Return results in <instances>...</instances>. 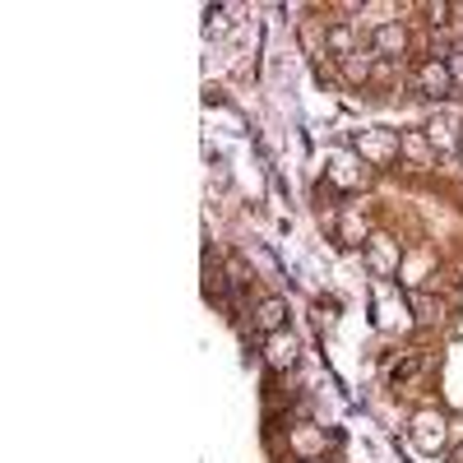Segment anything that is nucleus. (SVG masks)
Masks as SVG:
<instances>
[{"label":"nucleus","instance_id":"obj_7","mask_svg":"<svg viewBox=\"0 0 463 463\" xmlns=\"http://www.w3.org/2000/svg\"><path fill=\"white\" fill-rule=\"evenodd\" d=\"M454 463H463V445H459V450H454Z\"/></svg>","mask_w":463,"mask_h":463},{"label":"nucleus","instance_id":"obj_6","mask_svg":"<svg viewBox=\"0 0 463 463\" xmlns=\"http://www.w3.org/2000/svg\"><path fill=\"white\" fill-rule=\"evenodd\" d=\"M445 66H450V79H454V84H463V47H454V51L445 56Z\"/></svg>","mask_w":463,"mask_h":463},{"label":"nucleus","instance_id":"obj_4","mask_svg":"<svg viewBox=\"0 0 463 463\" xmlns=\"http://www.w3.org/2000/svg\"><path fill=\"white\" fill-rule=\"evenodd\" d=\"M454 130H459V120H454V116H445L440 126H431V139L440 135V149H445V153H454V149H459V135H454Z\"/></svg>","mask_w":463,"mask_h":463},{"label":"nucleus","instance_id":"obj_5","mask_svg":"<svg viewBox=\"0 0 463 463\" xmlns=\"http://www.w3.org/2000/svg\"><path fill=\"white\" fill-rule=\"evenodd\" d=\"M329 47H334L338 56H352V33H348V28H329Z\"/></svg>","mask_w":463,"mask_h":463},{"label":"nucleus","instance_id":"obj_3","mask_svg":"<svg viewBox=\"0 0 463 463\" xmlns=\"http://www.w3.org/2000/svg\"><path fill=\"white\" fill-rule=\"evenodd\" d=\"M283 315H288V306L278 297H269L265 306H259V320H255V329L259 334H274V329H283Z\"/></svg>","mask_w":463,"mask_h":463},{"label":"nucleus","instance_id":"obj_1","mask_svg":"<svg viewBox=\"0 0 463 463\" xmlns=\"http://www.w3.org/2000/svg\"><path fill=\"white\" fill-rule=\"evenodd\" d=\"M417 89L427 93V97H445V93H454V79H450V66H445V60H427V66L417 70Z\"/></svg>","mask_w":463,"mask_h":463},{"label":"nucleus","instance_id":"obj_2","mask_svg":"<svg viewBox=\"0 0 463 463\" xmlns=\"http://www.w3.org/2000/svg\"><path fill=\"white\" fill-rule=\"evenodd\" d=\"M375 56H404V28L375 24Z\"/></svg>","mask_w":463,"mask_h":463}]
</instances>
